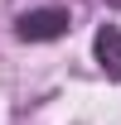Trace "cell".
<instances>
[{
    "label": "cell",
    "mask_w": 121,
    "mask_h": 125,
    "mask_svg": "<svg viewBox=\"0 0 121 125\" xmlns=\"http://www.w3.org/2000/svg\"><path fill=\"white\" fill-rule=\"evenodd\" d=\"M68 29H73L68 10H29V15L15 19V34L24 43H53V39H63Z\"/></svg>",
    "instance_id": "obj_1"
},
{
    "label": "cell",
    "mask_w": 121,
    "mask_h": 125,
    "mask_svg": "<svg viewBox=\"0 0 121 125\" xmlns=\"http://www.w3.org/2000/svg\"><path fill=\"white\" fill-rule=\"evenodd\" d=\"M92 53H97V67H102L111 82H121V29L116 24H106V29H97V39H92Z\"/></svg>",
    "instance_id": "obj_2"
},
{
    "label": "cell",
    "mask_w": 121,
    "mask_h": 125,
    "mask_svg": "<svg viewBox=\"0 0 121 125\" xmlns=\"http://www.w3.org/2000/svg\"><path fill=\"white\" fill-rule=\"evenodd\" d=\"M106 5H116V10H121V0H106Z\"/></svg>",
    "instance_id": "obj_3"
}]
</instances>
